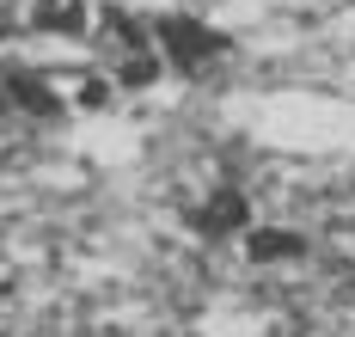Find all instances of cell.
Wrapping results in <instances>:
<instances>
[{
	"mask_svg": "<svg viewBox=\"0 0 355 337\" xmlns=\"http://www.w3.org/2000/svg\"><path fill=\"white\" fill-rule=\"evenodd\" d=\"M306 252V239L300 233H288V227H251L245 233V258L251 263H288Z\"/></svg>",
	"mask_w": 355,
	"mask_h": 337,
	"instance_id": "obj_3",
	"label": "cell"
},
{
	"mask_svg": "<svg viewBox=\"0 0 355 337\" xmlns=\"http://www.w3.org/2000/svg\"><path fill=\"white\" fill-rule=\"evenodd\" d=\"M98 37H105V49L116 55V62H135V55H147V43H141V25H135V19H123L116 6H110L105 19H98Z\"/></svg>",
	"mask_w": 355,
	"mask_h": 337,
	"instance_id": "obj_5",
	"label": "cell"
},
{
	"mask_svg": "<svg viewBox=\"0 0 355 337\" xmlns=\"http://www.w3.org/2000/svg\"><path fill=\"white\" fill-rule=\"evenodd\" d=\"M31 25H49V31H80V25H86V6H80V0H37V6H31Z\"/></svg>",
	"mask_w": 355,
	"mask_h": 337,
	"instance_id": "obj_6",
	"label": "cell"
},
{
	"mask_svg": "<svg viewBox=\"0 0 355 337\" xmlns=\"http://www.w3.org/2000/svg\"><path fill=\"white\" fill-rule=\"evenodd\" d=\"M6 98H12L19 111L43 116V123H55V116H62V105H55V92H49V86H43L37 74H6Z\"/></svg>",
	"mask_w": 355,
	"mask_h": 337,
	"instance_id": "obj_4",
	"label": "cell"
},
{
	"mask_svg": "<svg viewBox=\"0 0 355 337\" xmlns=\"http://www.w3.org/2000/svg\"><path fill=\"white\" fill-rule=\"evenodd\" d=\"M105 98H110L105 80H86V86H80V111H105Z\"/></svg>",
	"mask_w": 355,
	"mask_h": 337,
	"instance_id": "obj_8",
	"label": "cell"
},
{
	"mask_svg": "<svg viewBox=\"0 0 355 337\" xmlns=\"http://www.w3.org/2000/svg\"><path fill=\"white\" fill-rule=\"evenodd\" d=\"M159 43H166V62L178 74H209L227 55V37L209 31V25H196V19H159Z\"/></svg>",
	"mask_w": 355,
	"mask_h": 337,
	"instance_id": "obj_1",
	"label": "cell"
},
{
	"mask_svg": "<svg viewBox=\"0 0 355 337\" xmlns=\"http://www.w3.org/2000/svg\"><path fill=\"white\" fill-rule=\"evenodd\" d=\"M190 221H196V233H209V239L239 233V227H245V196H239V190H214V196L190 215Z\"/></svg>",
	"mask_w": 355,
	"mask_h": 337,
	"instance_id": "obj_2",
	"label": "cell"
},
{
	"mask_svg": "<svg viewBox=\"0 0 355 337\" xmlns=\"http://www.w3.org/2000/svg\"><path fill=\"white\" fill-rule=\"evenodd\" d=\"M6 105H12V98H0V111H6Z\"/></svg>",
	"mask_w": 355,
	"mask_h": 337,
	"instance_id": "obj_9",
	"label": "cell"
},
{
	"mask_svg": "<svg viewBox=\"0 0 355 337\" xmlns=\"http://www.w3.org/2000/svg\"><path fill=\"white\" fill-rule=\"evenodd\" d=\"M153 74H159V62H153V55H135V62H123V86H147Z\"/></svg>",
	"mask_w": 355,
	"mask_h": 337,
	"instance_id": "obj_7",
	"label": "cell"
}]
</instances>
